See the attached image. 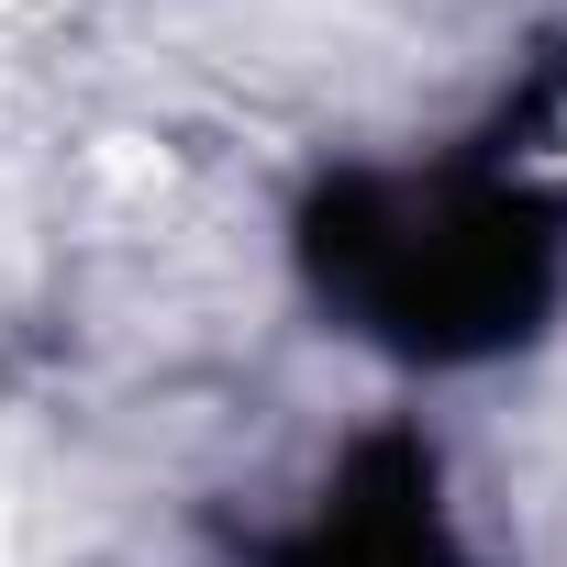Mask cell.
Wrapping results in <instances>:
<instances>
[{
    "label": "cell",
    "instance_id": "obj_1",
    "mask_svg": "<svg viewBox=\"0 0 567 567\" xmlns=\"http://www.w3.org/2000/svg\"><path fill=\"white\" fill-rule=\"evenodd\" d=\"M567 212L512 167H412V178H346L312 212L323 290L357 312V334L401 357H489L534 334L556 290Z\"/></svg>",
    "mask_w": 567,
    "mask_h": 567
},
{
    "label": "cell",
    "instance_id": "obj_2",
    "mask_svg": "<svg viewBox=\"0 0 567 567\" xmlns=\"http://www.w3.org/2000/svg\"><path fill=\"white\" fill-rule=\"evenodd\" d=\"M278 567H456V534H445V501H434V456L423 445H368L323 512L278 545Z\"/></svg>",
    "mask_w": 567,
    "mask_h": 567
}]
</instances>
